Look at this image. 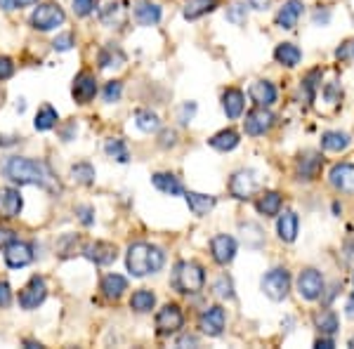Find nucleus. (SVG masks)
<instances>
[{"instance_id":"aec40b11","label":"nucleus","mask_w":354,"mask_h":349,"mask_svg":"<svg viewBox=\"0 0 354 349\" xmlns=\"http://www.w3.org/2000/svg\"><path fill=\"white\" fill-rule=\"evenodd\" d=\"M300 15H302V0H286L281 5V10L277 12V26L290 31V28L298 26Z\"/></svg>"},{"instance_id":"6e6552de","label":"nucleus","mask_w":354,"mask_h":349,"mask_svg":"<svg viewBox=\"0 0 354 349\" xmlns=\"http://www.w3.org/2000/svg\"><path fill=\"white\" fill-rule=\"evenodd\" d=\"M274 121H277V118H274V113L270 111V109H267V106H255L253 111L245 113L243 130H245V135L258 137V135L270 133Z\"/></svg>"},{"instance_id":"5701e85b","label":"nucleus","mask_w":354,"mask_h":349,"mask_svg":"<svg viewBox=\"0 0 354 349\" xmlns=\"http://www.w3.org/2000/svg\"><path fill=\"white\" fill-rule=\"evenodd\" d=\"M222 109H225L227 118L241 116L243 109H245V97H243L241 90H236V88L225 90V95H222Z\"/></svg>"},{"instance_id":"864d4df0","label":"nucleus","mask_w":354,"mask_h":349,"mask_svg":"<svg viewBox=\"0 0 354 349\" xmlns=\"http://www.w3.org/2000/svg\"><path fill=\"white\" fill-rule=\"evenodd\" d=\"M194 111H196V104H194V102H187V104L180 109V123H182V125L189 123V121H192V116H194Z\"/></svg>"},{"instance_id":"e433bc0d","label":"nucleus","mask_w":354,"mask_h":349,"mask_svg":"<svg viewBox=\"0 0 354 349\" xmlns=\"http://www.w3.org/2000/svg\"><path fill=\"white\" fill-rule=\"evenodd\" d=\"M104 151L109 153L111 158H116L118 163H128L130 153H128V147H125L123 140H118V137H113V140H109L104 144Z\"/></svg>"},{"instance_id":"c9c22d12","label":"nucleus","mask_w":354,"mask_h":349,"mask_svg":"<svg viewBox=\"0 0 354 349\" xmlns=\"http://www.w3.org/2000/svg\"><path fill=\"white\" fill-rule=\"evenodd\" d=\"M125 62V55L113 45H106L104 50L100 53V66L102 68H111V66H121Z\"/></svg>"},{"instance_id":"1a4fd4ad","label":"nucleus","mask_w":354,"mask_h":349,"mask_svg":"<svg viewBox=\"0 0 354 349\" xmlns=\"http://www.w3.org/2000/svg\"><path fill=\"white\" fill-rule=\"evenodd\" d=\"M324 288H326V283H324V276L322 272H317V269H302L300 276H298V293L300 297H305V300H319V297L324 295Z\"/></svg>"},{"instance_id":"8fccbe9b","label":"nucleus","mask_w":354,"mask_h":349,"mask_svg":"<svg viewBox=\"0 0 354 349\" xmlns=\"http://www.w3.org/2000/svg\"><path fill=\"white\" fill-rule=\"evenodd\" d=\"M53 48H55V50H59V53H66V50H71V48H73V36H71V33H62V36H57V38H55Z\"/></svg>"},{"instance_id":"69168bd1","label":"nucleus","mask_w":354,"mask_h":349,"mask_svg":"<svg viewBox=\"0 0 354 349\" xmlns=\"http://www.w3.org/2000/svg\"><path fill=\"white\" fill-rule=\"evenodd\" d=\"M350 347H354V337H352V340H350Z\"/></svg>"},{"instance_id":"5fc2aeb1","label":"nucleus","mask_w":354,"mask_h":349,"mask_svg":"<svg viewBox=\"0 0 354 349\" xmlns=\"http://www.w3.org/2000/svg\"><path fill=\"white\" fill-rule=\"evenodd\" d=\"M12 305V290H10L8 283H0V309Z\"/></svg>"},{"instance_id":"a19ab883","label":"nucleus","mask_w":354,"mask_h":349,"mask_svg":"<svg viewBox=\"0 0 354 349\" xmlns=\"http://www.w3.org/2000/svg\"><path fill=\"white\" fill-rule=\"evenodd\" d=\"M245 229H248L250 234L243 232V241L248 248H260L262 243H265V234H262V229L258 225H245Z\"/></svg>"},{"instance_id":"473e14b6","label":"nucleus","mask_w":354,"mask_h":349,"mask_svg":"<svg viewBox=\"0 0 354 349\" xmlns=\"http://www.w3.org/2000/svg\"><path fill=\"white\" fill-rule=\"evenodd\" d=\"M239 133L236 130H222V133L210 137V147L218 149V151H232V149L239 147Z\"/></svg>"},{"instance_id":"7c9ffc66","label":"nucleus","mask_w":354,"mask_h":349,"mask_svg":"<svg viewBox=\"0 0 354 349\" xmlns=\"http://www.w3.org/2000/svg\"><path fill=\"white\" fill-rule=\"evenodd\" d=\"M218 8V0H187L185 3V19H198V17L213 12Z\"/></svg>"},{"instance_id":"680f3d73","label":"nucleus","mask_w":354,"mask_h":349,"mask_svg":"<svg viewBox=\"0 0 354 349\" xmlns=\"http://www.w3.org/2000/svg\"><path fill=\"white\" fill-rule=\"evenodd\" d=\"M33 3H38V0H15V10L17 8H28V5H33Z\"/></svg>"},{"instance_id":"a211bd4d","label":"nucleus","mask_w":354,"mask_h":349,"mask_svg":"<svg viewBox=\"0 0 354 349\" xmlns=\"http://www.w3.org/2000/svg\"><path fill=\"white\" fill-rule=\"evenodd\" d=\"M21 194L17 191V189H0V217L3 220H12L21 213Z\"/></svg>"},{"instance_id":"3c124183","label":"nucleus","mask_w":354,"mask_h":349,"mask_svg":"<svg viewBox=\"0 0 354 349\" xmlns=\"http://www.w3.org/2000/svg\"><path fill=\"white\" fill-rule=\"evenodd\" d=\"M76 215H78V220H81L85 227H90V225L95 222V210L90 208V205H78V208H76Z\"/></svg>"},{"instance_id":"9d476101","label":"nucleus","mask_w":354,"mask_h":349,"mask_svg":"<svg viewBox=\"0 0 354 349\" xmlns=\"http://www.w3.org/2000/svg\"><path fill=\"white\" fill-rule=\"evenodd\" d=\"M322 153L314 151V149H307V151H302L298 156V161H295V177H298L300 182H312L317 180L319 173H322Z\"/></svg>"},{"instance_id":"09e8293b","label":"nucleus","mask_w":354,"mask_h":349,"mask_svg":"<svg viewBox=\"0 0 354 349\" xmlns=\"http://www.w3.org/2000/svg\"><path fill=\"white\" fill-rule=\"evenodd\" d=\"M95 10V0H73V12L78 17H88Z\"/></svg>"},{"instance_id":"603ef678","label":"nucleus","mask_w":354,"mask_h":349,"mask_svg":"<svg viewBox=\"0 0 354 349\" xmlns=\"http://www.w3.org/2000/svg\"><path fill=\"white\" fill-rule=\"evenodd\" d=\"M158 144H161L163 149L175 147L177 144V133H175V130H163L161 137H158Z\"/></svg>"},{"instance_id":"7ed1b4c3","label":"nucleus","mask_w":354,"mask_h":349,"mask_svg":"<svg viewBox=\"0 0 354 349\" xmlns=\"http://www.w3.org/2000/svg\"><path fill=\"white\" fill-rule=\"evenodd\" d=\"M205 285L203 267L196 262H177L173 272V288L182 295H198Z\"/></svg>"},{"instance_id":"bb28decb","label":"nucleus","mask_w":354,"mask_h":349,"mask_svg":"<svg viewBox=\"0 0 354 349\" xmlns=\"http://www.w3.org/2000/svg\"><path fill=\"white\" fill-rule=\"evenodd\" d=\"M151 182H153V187H156L158 191L168 194V196H182V194H185L182 182L177 180L175 175H170V173H156L151 177Z\"/></svg>"},{"instance_id":"79ce46f5","label":"nucleus","mask_w":354,"mask_h":349,"mask_svg":"<svg viewBox=\"0 0 354 349\" xmlns=\"http://www.w3.org/2000/svg\"><path fill=\"white\" fill-rule=\"evenodd\" d=\"M213 290H215V295L222 297V300H232V297H234L232 281H230V279H227V276H220L218 281H215Z\"/></svg>"},{"instance_id":"4d7b16f0","label":"nucleus","mask_w":354,"mask_h":349,"mask_svg":"<svg viewBox=\"0 0 354 349\" xmlns=\"http://www.w3.org/2000/svg\"><path fill=\"white\" fill-rule=\"evenodd\" d=\"M10 241H15V232L12 229H5V227H0V243H10Z\"/></svg>"},{"instance_id":"49530a36","label":"nucleus","mask_w":354,"mask_h":349,"mask_svg":"<svg viewBox=\"0 0 354 349\" xmlns=\"http://www.w3.org/2000/svg\"><path fill=\"white\" fill-rule=\"evenodd\" d=\"M118 12H121V8H118L116 3H109V5H104V8L100 10V19L104 21V24H113Z\"/></svg>"},{"instance_id":"6ab92c4d","label":"nucleus","mask_w":354,"mask_h":349,"mask_svg":"<svg viewBox=\"0 0 354 349\" xmlns=\"http://www.w3.org/2000/svg\"><path fill=\"white\" fill-rule=\"evenodd\" d=\"M298 229H300V220L293 210H283V215H279L277 232L283 243H293L298 238Z\"/></svg>"},{"instance_id":"2f4dec72","label":"nucleus","mask_w":354,"mask_h":349,"mask_svg":"<svg viewBox=\"0 0 354 349\" xmlns=\"http://www.w3.org/2000/svg\"><path fill=\"white\" fill-rule=\"evenodd\" d=\"M153 305H156V295H153L151 290H147V288L137 290V293H133V297H130V309L137 312V314L151 312Z\"/></svg>"},{"instance_id":"c03bdc74","label":"nucleus","mask_w":354,"mask_h":349,"mask_svg":"<svg viewBox=\"0 0 354 349\" xmlns=\"http://www.w3.org/2000/svg\"><path fill=\"white\" fill-rule=\"evenodd\" d=\"M121 95H123V85L121 83H118V81L106 83V88H104V102L113 104V102L121 100Z\"/></svg>"},{"instance_id":"f03ea898","label":"nucleus","mask_w":354,"mask_h":349,"mask_svg":"<svg viewBox=\"0 0 354 349\" xmlns=\"http://www.w3.org/2000/svg\"><path fill=\"white\" fill-rule=\"evenodd\" d=\"M165 262V253L158 245L151 243H135L128 248V257H125V265H128V272L133 276L142 279L149 276V274L161 272Z\"/></svg>"},{"instance_id":"de8ad7c7","label":"nucleus","mask_w":354,"mask_h":349,"mask_svg":"<svg viewBox=\"0 0 354 349\" xmlns=\"http://www.w3.org/2000/svg\"><path fill=\"white\" fill-rule=\"evenodd\" d=\"M15 76V62L10 57H0V81H8Z\"/></svg>"},{"instance_id":"f257e3e1","label":"nucleus","mask_w":354,"mask_h":349,"mask_svg":"<svg viewBox=\"0 0 354 349\" xmlns=\"http://www.w3.org/2000/svg\"><path fill=\"white\" fill-rule=\"evenodd\" d=\"M5 177L12 180L15 185H38L48 191H59V182H57L55 173L50 170L48 163L43 161H31V158H10L5 163Z\"/></svg>"},{"instance_id":"9b49d317","label":"nucleus","mask_w":354,"mask_h":349,"mask_svg":"<svg viewBox=\"0 0 354 349\" xmlns=\"http://www.w3.org/2000/svg\"><path fill=\"white\" fill-rule=\"evenodd\" d=\"M45 297H48V285L41 276H33L31 281H28L24 288H21L19 293V307L21 309H36L41 307L45 302Z\"/></svg>"},{"instance_id":"c85d7f7f","label":"nucleus","mask_w":354,"mask_h":349,"mask_svg":"<svg viewBox=\"0 0 354 349\" xmlns=\"http://www.w3.org/2000/svg\"><path fill=\"white\" fill-rule=\"evenodd\" d=\"M350 135L347 133H340V130H328V133L322 135V149L324 151H330V153H340L350 147Z\"/></svg>"},{"instance_id":"4468645a","label":"nucleus","mask_w":354,"mask_h":349,"mask_svg":"<svg viewBox=\"0 0 354 349\" xmlns=\"http://www.w3.org/2000/svg\"><path fill=\"white\" fill-rule=\"evenodd\" d=\"M328 182L333 189L342 194H354V165L352 163H335L328 173Z\"/></svg>"},{"instance_id":"20e7f679","label":"nucleus","mask_w":354,"mask_h":349,"mask_svg":"<svg viewBox=\"0 0 354 349\" xmlns=\"http://www.w3.org/2000/svg\"><path fill=\"white\" fill-rule=\"evenodd\" d=\"M260 285H262V293L270 297V300L281 302V300H286L290 293V274L281 267L270 269V272L262 276Z\"/></svg>"},{"instance_id":"e2e57ef3","label":"nucleus","mask_w":354,"mask_h":349,"mask_svg":"<svg viewBox=\"0 0 354 349\" xmlns=\"http://www.w3.org/2000/svg\"><path fill=\"white\" fill-rule=\"evenodd\" d=\"M347 317H354V297L347 302Z\"/></svg>"},{"instance_id":"bf43d9fd","label":"nucleus","mask_w":354,"mask_h":349,"mask_svg":"<svg viewBox=\"0 0 354 349\" xmlns=\"http://www.w3.org/2000/svg\"><path fill=\"white\" fill-rule=\"evenodd\" d=\"M253 10H267L270 8V0H245Z\"/></svg>"},{"instance_id":"0eeeda50","label":"nucleus","mask_w":354,"mask_h":349,"mask_svg":"<svg viewBox=\"0 0 354 349\" xmlns=\"http://www.w3.org/2000/svg\"><path fill=\"white\" fill-rule=\"evenodd\" d=\"M185 326V314L177 305H165L163 309H158L156 314V333L161 337L175 335L177 330Z\"/></svg>"},{"instance_id":"f8f14e48","label":"nucleus","mask_w":354,"mask_h":349,"mask_svg":"<svg viewBox=\"0 0 354 349\" xmlns=\"http://www.w3.org/2000/svg\"><path fill=\"white\" fill-rule=\"evenodd\" d=\"M3 257H5V262H8V267H12V269H21V267H26L33 262L31 245L24 243V241H17V238L10 243H5Z\"/></svg>"},{"instance_id":"37998d69","label":"nucleus","mask_w":354,"mask_h":349,"mask_svg":"<svg viewBox=\"0 0 354 349\" xmlns=\"http://www.w3.org/2000/svg\"><path fill=\"white\" fill-rule=\"evenodd\" d=\"M245 17H248V12H245V8H243V5H239V3L230 5V10H227V19H230L232 24H236V26L243 24Z\"/></svg>"},{"instance_id":"39448f33","label":"nucleus","mask_w":354,"mask_h":349,"mask_svg":"<svg viewBox=\"0 0 354 349\" xmlns=\"http://www.w3.org/2000/svg\"><path fill=\"white\" fill-rule=\"evenodd\" d=\"M64 19H66V15L59 5L45 3L36 8V12L31 17V24L33 28H38V31H53V28H57L59 24H64Z\"/></svg>"},{"instance_id":"ea45409f","label":"nucleus","mask_w":354,"mask_h":349,"mask_svg":"<svg viewBox=\"0 0 354 349\" xmlns=\"http://www.w3.org/2000/svg\"><path fill=\"white\" fill-rule=\"evenodd\" d=\"M322 90V97L324 100L328 102V104H340V100H342V85L338 83V81H330V83H326L324 88H319Z\"/></svg>"},{"instance_id":"052dcab7","label":"nucleus","mask_w":354,"mask_h":349,"mask_svg":"<svg viewBox=\"0 0 354 349\" xmlns=\"http://www.w3.org/2000/svg\"><path fill=\"white\" fill-rule=\"evenodd\" d=\"M0 8H3L5 12H10V10H15V0H0Z\"/></svg>"},{"instance_id":"ddd939ff","label":"nucleus","mask_w":354,"mask_h":349,"mask_svg":"<svg viewBox=\"0 0 354 349\" xmlns=\"http://www.w3.org/2000/svg\"><path fill=\"white\" fill-rule=\"evenodd\" d=\"M225 309H222L220 305L215 307H208L205 312L198 317V328H201V333L210 335V337H218L222 335V330H225Z\"/></svg>"},{"instance_id":"4be33fe9","label":"nucleus","mask_w":354,"mask_h":349,"mask_svg":"<svg viewBox=\"0 0 354 349\" xmlns=\"http://www.w3.org/2000/svg\"><path fill=\"white\" fill-rule=\"evenodd\" d=\"M135 19L142 26H156L161 21V8L156 3H151V0H142L135 8Z\"/></svg>"},{"instance_id":"b1692460","label":"nucleus","mask_w":354,"mask_h":349,"mask_svg":"<svg viewBox=\"0 0 354 349\" xmlns=\"http://www.w3.org/2000/svg\"><path fill=\"white\" fill-rule=\"evenodd\" d=\"M281 205H283V198L279 191H262L258 196V201H255V208H258L260 215L265 217H274L281 213Z\"/></svg>"},{"instance_id":"2eb2a0df","label":"nucleus","mask_w":354,"mask_h":349,"mask_svg":"<svg viewBox=\"0 0 354 349\" xmlns=\"http://www.w3.org/2000/svg\"><path fill=\"white\" fill-rule=\"evenodd\" d=\"M83 255L88 257L90 262H95V265L106 267V265H111V262L118 257V248H116L113 243L97 241V243L85 245V248H83Z\"/></svg>"},{"instance_id":"cd10ccee","label":"nucleus","mask_w":354,"mask_h":349,"mask_svg":"<svg viewBox=\"0 0 354 349\" xmlns=\"http://www.w3.org/2000/svg\"><path fill=\"white\" fill-rule=\"evenodd\" d=\"M314 326H317V330L322 335L333 337L335 333H338V326H340L338 314L330 312V309H322V312L314 314Z\"/></svg>"},{"instance_id":"6e6d98bb","label":"nucleus","mask_w":354,"mask_h":349,"mask_svg":"<svg viewBox=\"0 0 354 349\" xmlns=\"http://www.w3.org/2000/svg\"><path fill=\"white\" fill-rule=\"evenodd\" d=\"M314 347H317V349H330V347H335V342H333V337L322 335L317 342H314Z\"/></svg>"},{"instance_id":"a878e982","label":"nucleus","mask_w":354,"mask_h":349,"mask_svg":"<svg viewBox=\"0 0 354 349\" xmlns=\"http://www.w3.org/2000/svg\"><path fill=\"white\" fill-rule=\"evenodd\" d=\"M274 59H277L281 66L293 68V66H298V64H300L302 53H300L298 45H293V43H281V45H277V50H274Z\"/></svg>"},{"instance_id":"a18cd8bd","label":"nucleus","mask_w":354,"mask_h":349,"mask_svg":"<svg viewBox=\"0 0 354 349\" xmlns=\"http://www.w3.org/2000/svg\"><path fill=\"white\" fill-rule=\"evenodd\" d=\"M335 59H338V62L354 59V38H347V41L342 43L338 50H335Z\"/></svg>"},{"instance_id":"58836bf2","label":"nucleus","mask_w":354,"mask_h":349,"mask_svg":"<svg viewBox=\"0 0 354 349\" xmlns=\"http://www.w3.org/2000/svg\"><path fill=\"white\" fill-rule=\"evenodd\" d=\"M319 83H322V71H319V68H314V71H310L305 78H302V88H305L307 100H314V97H317V90L322 88Z\"/></svg>"},{"instance_id":"338daca9","label":"nucleus","mask_w":354,"mask_h":349,"mask_svg":"<svg viewBox=\"0 0 354 349\" xmlns=\"http://www.w3.org/2000/svg\"><path fill=\"white\" fill-rule=\"evenodd\" d=\"M352 281H354V276H352Z\"/></svg>"},{"instance_id":"dca6fc26","label":"nucleus","mask_w":354,"mask_h":349,"mask_svg":"<svg viewBox=\"0 0 354 349\" xmlns=\"http://www.w3.org/2000/svg\"><path fill=\"white\" fill-rule=\"evenodd\" d=\"M210 253H213V260L218 262V265H230L234 260V255H236V241H234L232 236H227V234H218V236H213V241H210Z\"/></svg>"},{"instance_id":"0e129e2a","label":"nucleus","mask_w":354,"mask_h":349,"mask_svg":"<svg viewBox=\"0 0 354 349\" xmlns=\"http://www.w3.org/2000/svg\"><path fill=\"white\" fill-rule=\"evenodd\" d=\"M24 345H26V347H31V349H36V347H41V342H36V340H24Z\"/></svg>"},{"instance_id":"13d9d810","label":"nucleus","mask_w":354,"mask_h":349,"mask_svg":"<svg viewBox=\"0 0 354 349\" xmlns=\"http://www.w3.org/2000/svg\"><path fill=\"white\" fill-rule=\"evenodd\" d=\"M185 345H192V347H196L198 345V340L194 335H182L180 340H177V347H185Z\"/></svg>"},{"instance_id":"393cba45","label":"nucleus","mask_w":354,"mask_h":349,"mask_svg":"<svg viewBox=\"0 0 354 349\" xmlns=\"http://www.w3.org/2000/svg\"><path fill=\"white\" fill-rule=\"evenodd\" d=\"M187 205L196 217L208 215L210 210L215 208V196H208V194H198V191H185Z\"/></svg>"},{"instance_id":"412c9836","label":"nucleus","mask_w":354,"mask_h":349,"mask_svg":"<svg viewBox=\"0 0 354 349\" xmlns=\"http://www.w3.org/2000/svg\"><path fill=\"white\" fill-rule=\"evenodd\" d=\"M248 95H250V100H253L255 106L270 109L274 102H277V88H274L270 81H255L253 85H250Z\"/></svg>"},{"instance_id":"4c0bfd02","label":"nucleus","mask_w":354,"mask_h":349,"mask_svg":"<svg viewBox=\"0 0 354 349\" xmlns=\"http://www.w3.org/2000/svg\"><path fill=\"white\" fill-rule=\"evenodd\" d=\"M71 177L78 182V185H93L95 182V168L90 163H76L71 168Z\"/></svg>"},{"instance_id":"423d86ee","label":"nucleus","mask_w":354,"mask_h":349,"mask_svg":"<svg viewBox=\"0 0 354 349\" xmlns=\"http://www.w3.org/2000/svg\"><path fill=\"white\" fill-rule=\"evenodd\" d=\"M258 189H260V182H258L255 170H236L230 180V194H232V198H239V201L250 198Z\"/></svg>"},{"instance_id":"72a5a7b5","label":"nucleus","mask_w":354,"mask_h":349,"mask_svg":"<svg viewBox=\"0 0 354 349\" xmlns=\"http://www.w3.org/2000/svg\"><path fill=\"white\" fill-rule=\"evenodd\" d=\"M135 123L137 128L142 130V133H156L158 128H161V121H158V116L153 111H147V109H140V111L135 113Z\"/></svg>"},{"instance_id":"c756f323","label":"nucleus","mask_w":354,"mask_h":349,"mask_svg":"<svg viewBox=\"0 0 354 349\" xmlns=\"http://www.w3.org/2000/svg\"><path fill=\"white\" fill-rule=\"evenodd\" d=\"M125 290H128V281L121 276V274H109V276L102 279V293L109 300H118Z\"/></svg>"},{"instance_id":"f704fd0d","label":"nucleus","mask_w":354,"mask_h":349,"mask_svg":"<svg viewBox=\"0 0 354 349\" xmlns=\"http://www.w3.org/2000/svg\"><path fill=\"white\" fill-rule=\"evenodd\" d=\"M57 121H59V116H57V111L50 104L41 106V111L36 113V121H33V125H36V130H41V133H45V130H53Z\"/></svg>"},{"instance_id":"f3484780","label":"nucleus","mask_w":354,"mask_h":349,"mask_svg":"<svg viewBox=\"0 0 354 349\" xmlns=\"http://www.w3.org/2000/svg\"><path fill=\"white\" fill-rule=\"evenodd\" d=\"M71 95H73V100H76L78 104H88V102L97 95V81H95L93 73H88V71L78 73L76 81H73Z\"/></svg>"}]
</instances>
